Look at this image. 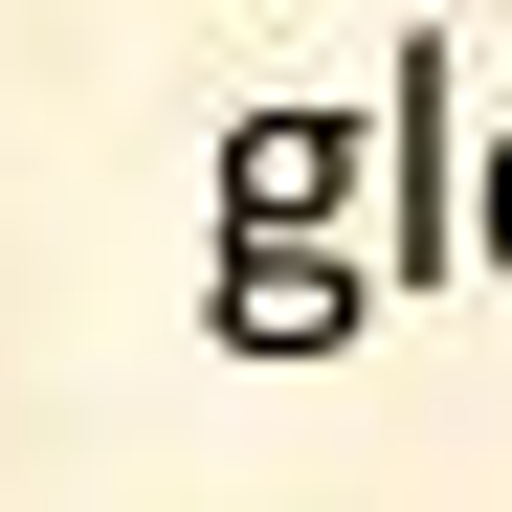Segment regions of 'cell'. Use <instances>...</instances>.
<instances>
[{
	"label": "cell",
	"instance_id": "6da1fadb",
	"mask_svg": "<svg viewBox=\"0 0 512 512\" xmlns=\"http://www.w3.org/2000/svg\"><path fill=\"white\" fill-rule=\"evenodd\" d=\"M223 334H245V357H334V334H357V268H312V245H245V268H223Z\"/></svg>",
	"mask_w": 512,
	"mask_h": 512
},
{
	"label": "cell",
	"instance_id": "7a4b0ae2",
	"mask_svg": "<svg viewBox=\"0 0 512 512\" xmlns=\"http://www.w3.org/2000/svg\"><path fill=\"white\" fill-rule=\"evenodd\" d=\"M334 179H357V134H334V112H268V134H245V223H312Z\"/></svg>",
	"mask_w": 512,
	"mask_h": 512
},
{
	"label": "cell",
	"instance_id": "3957f363",
	"mask_svg": "<svg viewBox=\"0 0 512 512\" xmlns=\"http://www.w3.org/2000/svg\"><path fill=\"white\" fill-rule=\"evenodd\" d=\"M468 223H490V268H512V156H490V201H468Z\"/></svg>",
	"mask_w": 512,
	"mask_h": 512
}]
</instances>
